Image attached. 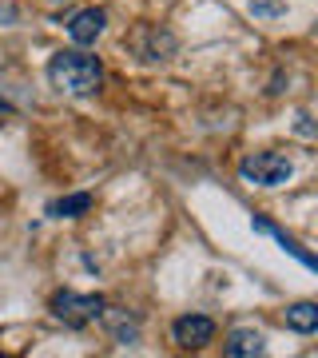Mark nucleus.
Masks as SVG:
<instances>
[{
    "instance_id": "5",
    "label": "nucleus",
    "mask_w": 318,
    "mask_h": 358,
    "mask_svg": "<svg viewBox=\"0 0 318 358\" xmlns=\"http://www.w3.org/2000/svg\"><path fill=\"white\" fill-rule=\"evenodd\" d=\"M103 24H108L103 8H84V13H76L72 20H68V36L76 40V44H96L100 32H103Z\"/></svg>"
},
{
    "instance_id": "1",
    "label": "nucleus",
    "mask_w": 318,
    "mask_h": 358,
    "mask_svg": "<svg viewBox=\"0 0 318 358\" xmlns=\"http://www.w3.org/2000/svg\"><path fill=\"white\" fill-rule=\"evenodd\" d=\"M48 80L60 92H68V96H96L103 84V64L96 56H88V52L68 48L48 60Z\"/></svg>"
},
{
    "instance_id": "6",
    "label": "nucleus",
    "mask_w": 318,
    "mask_h": 358,
    "mask_svg": "<svg viewBox=\"0 0 318 358\" xmlns=\"http://www.w3.org/2000/svg\"><path fill=\"white\" fill-rule=\"evenodd\" d=\"M267 350V338L251 327H239V331L227 334V343H223V355L227 358H259Z\"/></svg>"
},
{
    "instance_id": "10",
    "label": "nucleus",
    "mask_w": 318,
    "mask_h": 358,
    "mask_svg": "<svg viewBox=\"0 0 318 358\" xmlns=\"http://www.w3.org/2000/svg\"><path fill=\"white\" fill-rule=\"evenodd\" d=\"M143 32H147V48H140L143 60H167V56L175 52L171 32H159V28H143Z\"/></svg>"
},
{
    "instance_id": "13",
    "label": "nucleus",
    "mask_w": 318,
    "mask_h": 358,
    "mask_svg": "<svg viewBox=\"0 0 318 358\" xmlns=\"http://www.w3.org/2000/svg\"><path fill=\"white\" fill-rule=\"evenodd\" d=\"M4 115H13V103H8L4 96H0V120H4Z\"/></svg>"
},
{
    "instance_id": "2",
    "label": "nucleus",
    "mask_w": 318,
    "mask_h": 358,
    "mask_svg": "<svg viewBox=\"0 0 318 358\" xmlns=\"http://www.w3.org/2000/svg\"><path fill=\"white\" fill-rule=\"evenodd\" d=\"M291 171H294V164L282 152H251V155H243V164H239V179L251 183V187H282L291 179Z\"/></svg>"
},
{
    "instance_id": "7",
    "label": "nucleus",
    "mask_w": 318,
    "mask_h": 358,
    "mask_svg": "<svg viewBox=\"0 0 318 358\" xmlns=\"http://www.w3.org/2000/svg\"><path fill=\"white\" fill-rule=\"evenodd\" d=\"M254 231H263V235H270V239H279V247H282V251H291V255L298 259V263H303L306 271H315V267H318V263H315V255H310V251H303V247L294 243V239H291V235H287V231H279V227H275V223H267V219H263V215H254Z\"/></svg>"
},
{
    "instance_id": "3",
    "label": "nucleus",
    "mask_w": 318,
    "mask_h": 358,
    "mask_svg": "<svg viewBox=\"0 0 318 358\" xmlns=\"http://www.w3.org/2000/svg\"><path fill=\"white\" fill-rule=\"evenodd\" d=\"M108 307L100 294H80V291H56L52 294V319L64 322V327H72V331H80V327H88V322L100 319V310Z\"/></svg>"
},
{
    "instance_id": "4",
    "label": "nucleus",
    "mask_w": 318,
    "mask_h": 358,
    "mask_svg": "<svg viewBox=\"0 0 318 358\" xmlns=\"http://www.w3.org/2000/svg\"><path fill=\"white\" fill-rule=\"evenodd\" d=\"M171 338H175V346H183V350H203V346L215 338V322L207 319V315H183V319H175V327H171Z\"/></svg>"
},
{
    "instance_id": "11",
    "label": "nucleus",
    "mask_w": 318,
    "mask_h": 358,
    "mask_svg": "<svg viewBox=\"0 0 318 358\" xmlns=\"http://www.w3.org/2000/svg\"><path fill=\"white\" fill-rule=\"evenodd\" d=\"M100 319L112 327V334L120 338V343H127V346L136 343V334H140V331H136V319H127V310H108V307H103Z\"/></svg>"
},
{
    "instance_id": "12",
    "label": "nucleus",
    "mask_w": 318,
    "mask_h": 358,
    "mask_svg": "<svg viewBox=\"0 0 318 358\" xmlns=\"http://www.w3.org/2000/svg\"><path fill=\"white\" fill-rule=\"evenodd\" d=\"M287 4L282 0H251V16H282Z\"/></svg>"
},
{
    "instance_id": "8",
    "label": "nucleus",
    "mask_w": 318,
    "mask_h": 358,
    "mask_svg": "<svg viewBox=\"0 0 318 358\" xmlns=\"http://www.w3.org/2000/svg\"><path fill=\"white\" fill-rule=\"evenodd\" d=\"M92 211V195L88 192H76V195H64V199H52L48 203V215L52 219H80Z\"/></svg>"
},
{
    "instance_id": "9",
    "label": "nucleus",
    "mask_w": 318,
    "mask_h": 358,
    "mask_svg": "<svg viewBox=\"0 0 318 358\" xmlns=\"http://www.w3.org/2000/svg\"><path fill=\"white\" fill-rule=\"evenodd\" d=\"M287 327L298 334L318 331V307L315 303H294V307H287Z\"/></svg>"
}]
</instances>
